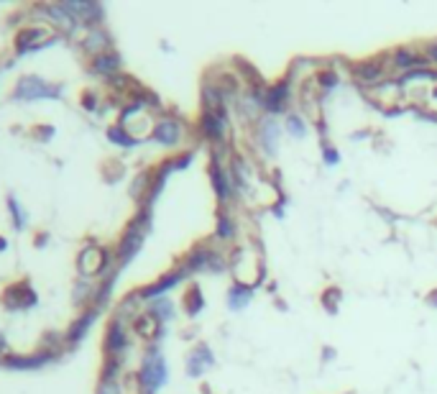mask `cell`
<instances>
[{"label":"cell","instance_id":"cell-33","mask_svg":"<svg viewBox=\"0 0 437 394\" xmlns=\"http://www.w3.org/2000/svg\"><path fill=\"white\" fill-rule=\"evenodd\" d=\"M317 131H320V136L325 139V136H327V126H325V120H317Z\"/></svg>","mask_w":437,"mask_h":394},{"label":"cell","instance_id":"cell-5","mask_svg":"<svg viewBox=\"0 0 437 394\" xmlns=\"http://www.w3.org/2000/svg\"><path fill=\"white\" fill-rule=\"evenodd\" d=\"M208 174H210V185H213V192H215L217 202L225 205V202L236 200L238 197V190H236V182H233V174H230V167L220 162L217 157L210 159L208 164Z\"/></svg>","mask_w":437,"mask_h":394},{"label":"cell","instance_id":"cell-28","mask_svg":"<svg viewBox=\"0 0 437 394\" xmlns=\"http://www.w3.org/2000/svg\"><path fill=\"white\" fill-rule=\"evenodd\" d=\"M322 305H325L327 313H338V305H341V290H338V287H330V290L322 295Z\"/></svg>","mask_w":437,"mask_h":394},{"label":"cell","instance_id":"cell-22","mask_svg":"<svg viewBox=\"0 0 437 394\" xmlns=\"http://www.w3.org/2000/svg\"><path fill=\"white\" fill-rule=\"evenodd\" d=\"M97 75H105V77H113L115 72L120 69V57L115 52H105V54H97L95 57V67H92Z\"/></svg>","mask_w":437,"mask_h":394},{"label":"cell","instance_id":"cell-24","mask_svg":"<svg viewBox=\"0 0 437 394\" xmlns=\"http://www.w3.org/2000/svg\"><path fill=\"white\" fill-rule=\"evenodd\" d=\"M108 139H110V141L115 143V146H120V149H134L136 143H138L134 139V136L128 134L126 128L120 126V123H118V126H110V128H108Z\"/></svg>","mask_w":437,"mask_h":394},{"label":"cell","instance_id":"cell-4","mask_svg":"<svg viewBox=\"0 0 437 394\" xmlns=\"http://www.w3.org/2000/svg\"><path fill=\"white\" fill-rule=\"evenodd\" d=\"M120 126L126 128L136 141H143V139H148V136H154L156 120L148 115V105H143L141 100H138V103H131L126 111H123Z\"/></svg>","mask_w":437,"mask_h":394},{"label":"cell","instance_id":"cell-31","mask_svg":"<svg viewBox=\"0 0 437 394\" xmlns=\"http://www.w3.org/2000/svg\"><path fill=\"white\" fill-rule=\"evenodd\" d=\"M97 394H120V387L115 379H103L100 387H97Z\"/></svg>","mask_w":437,"mask_h":394},{"label":"cell","instance_id":"cell-14","mask_svg":"<svg viewBox=\"0 0 437 394\" xmlns=\"http://www.w3.org/2000/svg\"><path fill=\"white\" fill-rule=\"evenodd\" d=\"M126 349H128L126 325H123V320L120 318H115L110 323V328H108V333H105V351H108V356L110 358H120Z\"/></svg>","mask_w":437,"mask_h":394},{"label":"cell","instance_id":"cell-19","mask_svg":"<svg viewBox=\"0 0 437 394\" xmlns=\"http://www.w3.org/2000/svg\"><path fill=\"white\" fill-rule=\"evenodd\" d=\"M236 236H238L236 218L230 216V213H225V210H220V213H217L215 238H217V241H222V244H230V241H236Z\"/></svg>","mask_w":437,"mask_h":394},{"label":"cell","instance_id":"cell-29","mask_svg":"<svg viewBox=\"0 0 437 394\" xmlns=\"http://www.w3.org/2000/svg\"><path fill=\"white\" fill-rule=\"evenodd\" d=\"M322 159H325L327 167H338V164H341V151L322 141Z\"/></svg>","mask_w":437,"mask_h":394},{"label":"cell","instance_id":"cell-34","mask_svg":"<svg viewBox=\"0 0 437 394\" xmlns=\"http://www.w3.org/2000/svg\"><path fill=\"white\" fill-rule=\"evenodd\" d=\"M0 349H3V335H0Z\"/></svg>","mask_w":437,"mask_h":394},{"label":"cell","instance_id":"cell-11","mask_svg":"<svg viewBox=\"0 0 437 394\" xmlns=\"http://www.w3.org/2000/svg\"><path fill=\"white\" fill-rule=\"evenodd\" d=\"M59 87H54L49 82L38 80V77H23L13 90V97L18 100H34V97H57Z\"/></svg>","mask_w":437,"mask_h":394},{"label":"cell","instance_id":"cell-30","mask_svg":"<svg viewBox=\"0 0 437 394\" xmlns=\"http://www.w3.org/2000/svg\"><path fill=\"white\" fill-rule=\"evenodd\" d=\"M192 159H194V151H182L179 157L171 159V164H174V171H177V169H187V167L192 164Z\"/></svg>","mask_w":437,"mask_h":394},{"label":"cell","instance_id":"cell-13","mask_svg":"<svg viewBox=\"0 0 437 394\" xmlns=\"http://www.w3.org/2000/svg\"><path fill=\"white\" fill-rule=\"evenodd\" d=\"M213 366H215V353H213L210 346L200 343V346H194V349L189 351V356H187V374H189V377L200 379V377H205V372H210Z\"/></svg>","mask_w":437,"mask_h":394},{"label":"cell","instance_id":"cell-17","mask_svg":"<svg viewBox=\"0 0 437 394\" xmlns=\"http://www.w3.org/2000/svg\"><path fill=\"white\" fill-rule=\"evenodd\" d=\"M253 300V287H245V284H230L228 290V310H233V313H241V310H245V307L251 305Z\"/></svg>","mask_w":437,"mask_h":394},{"label":"cell","instance_id":"cell-25","mask_svg":"<svg viewBox=\"0 0 437 394\" xmlns=\"http://www.w3.org/2000/svg\"><path fill=\"white\" fill-rule=\"evenodd\" d=\"M97 313H100V310H97V307H92V310H87V313L82 315V318L72 325V330H69V338H72V341H80L82 335H85L89 330V325L95 323Z\"/></svg>","mask_w":437,"mask_h":394},{"label":"cell","instance_id":"cell-10","mask_svg":"<svg viewBox=\"0 0 437 394\" xmlns=\"http://www.w3.org/2000/svg\"><path fill=\"white\" fill-rule=\"evenodd\" d=\"M187 279L185 269L182 267H174L169 269L166 274L162 276V279H156L154 284H148V287H143L141 292H138V297L141 300H159V297H166V292H171L177 284H182Z\"/></svg>","mask_w":437,"mask_h":394},{"label":"cell","instance_id":"cell-2","mask_svg":"<svg viewBox=\"0 0 437 394\" xmlns=\"http://www.w3.org/2000/svg\"><path fill=\"white\" fill-rule=\"evenodd\" d=\"M166 381H169V366H166V358H164L159 346H151V349L146 351V356H143L141 372H138L141 392L156 394Z\"/></svg>","mask_w":437,"mask_h":394},{"label":"cell","instance_id":"cell-1","mask_svg":"<svg viewBox=\"0 0 437 394\" xmlns=\"http://www.w3.org/2000/svg\"><path fill=\"white\" fill-rule=\"evenodd\" d=\"M228 269L233 272V282L236 284H245V287H259L266 276V267H264V259L261 253L251 246H236L228 256Z\"/></svg>","mask_w":437,"mask_h":394},{"label":"cell","instance_id":"cell-21","mask_svg":"<svg viewBox=\"0 0 437 394\" xmlns=\"http://www.w3.org/2000/svg\"><path fill=\"white\" fill-rule=\"evenodd\" d=\"M202 310H205V295L197 284H189V290L185 292V313L189 318H197Z\"/></svg>","mask_w":437,"mask_h":394},{"label":"cell","instance_id":"cell-8","mask_svg":"<svg viewBox=\"0 0 437 394\" xmlns=\"http://www.w3.org/2000/svg\"><path fill=\"white\" fill-rule=\"evenodd\" d=\"M389 57H376V59H366V62H356L353 67H350V72H353V77H356L361 85H366V87H376V85H381V82L386 80V69H389Z\"/></svg>","mask_w":437,"mask_h":394},{"label":"cell","instance_id":"cell-23","mask_svg":"<svg viewBox=\"0 0 437 394\" xmlns=\"http://www.w3.org/2000/svg\"><path fill=\"white\" fill-rule=\"evenodd\" d=\"M148 313L154 315L156 320H159V323H162V325H166V323H171V320H174V302H171L169 297H159V300H154V302H151V307H148Z\"/></svg>","mask_w":437,"mask_h":394},{"label":"cell","instance_id":"cell-6","mask_svg":"<svg viewBox=\"0 0 437 394\" xmlns=\"http://www.w3.org/2000/svg\"><path fill=\"white\" fill-rule=\"evenodd\" d=\"M292 103V82L289 80H276L274 85L264 87V115H282L289 113Z\"/></svg>","mask_w":437,"mask_h":394},{"label":"cell","instance_id":"cell-18","mask_svg":"<svg viewBox=\"0 0 437 394\" xmlns=\"http://www.w3.org/2000/svg\"><path fill=\"white\" fill-rule=\"evenodd\" d=\"M284 131H287L294 141H304V139L310 136V123H307V118H304L302 113L289 111L287 113V120H284Z\"/></svg>","mask_w":437,"mask_h":394},{"label":"cell","instance_id":"cell-3","mask_svg":"<svg viewBox=\"0 0 437 394\" xmlns=\"http://www.w3.org/2000/svg\"><path fill=\"white\" fill-rule=\"evenodd\" d=\"M253 131H256V146L261 149V154L266 159H274L279 154V146H282V134H284L282 123L274 115H261L256 120Z\"/></svg>","mask_w":437,"mask_h":394},{"label":"cell","instance_id":"cell-9","mask_svg":"<svg viewBox=\"0 0 437 394\" xmlns=\"http://www.w3.org/2000/svg\"><path fill=\"white\" fill-rule=\"evenodd\" d=\"M187 128L185 123L179 118H159L156 120V128H154V139L159 146H164V149H177L179 143H182V139H185Z\"/></svg>","mask_w":437,"mask_h":394},{"label":"cell","instance_id":"cell-26","mask_svg":"<svg viewBox=\"0 0 437 394\" xmlns=\"http://www.w3.org/2000/svg\"><path fill=\"white\" fill-rule=\"evenodd\" d=\"M41 34H44L41 29H26V31H21V34H18V38H15V46H18V52H29V49L38 46L36 41L41 38Z\"/></svg>","mask_w":437,"mask_h":394},{"label":"cell","instance_id":"cell-16","mask_svg":"<svg viewBox=\"0 0 437 394\" xmlns=\"http://www.w3.org/2000/svg\"><path fill=\"white\" fill-rule=\"evenodd\" d=\"M64 8L69 10L77 23H85V26H95L100 18H103V8L97 3H64Z\"/></svg>","mask_w":437,"mask_h":394},{"label":"cell","instance_id":"cell-12","mask_svg":"<svg viewBox=\"0 0 437 394\" xmlns=\"http://www.w3.org/2000/svg\"><path fill=\"white\" fill-rule=\"evenodd\" d=\"M389 59H392V64L396 69H401V72H415V69H424L430 67V62L424 59L422 52H417L415 46H396L392 54H389Z\"/></svg>","mask_w":437,"mask_h":394},{"label":"cell","instance_id":"cell-15","mask_svg":"<svg viewBox=\"0 0 437 394\" xmlns=\"http://www.w3.org/2000/svg\"><path fill=\"white\" fill-rule=\"evenodd\" d=\"M108 251L105 248H85V251L80 253V269H82V274H100L105 267H108Z\"/></svg>","mask_w":437,"mask_h":394},{"label":"cell","instance_id":"cell-20","mask_svg":"<svg viewBox=\"0 0 437 394\" xmlns=\"http://www.w3.org/2000/svg\"><path fill=\"white\" fill-rule=\"evenodd\" d=\"M134 328L138 330V335H143V338H148V341H151V338H162V335H164L162 333V323H159L154 315L148 313V310L134 320Z\"/></svg>","mask_w":437,"mask_h":394},{"label":"cell","instance_id":"cell-7","mask_svg":"<svg viewBox=\"0 0 437 394\" xmlns=\"http://www.w3.org/2000/svg\"><path fill=\"white\" fill-rule=\"evenodd\" d=\"M228 128H230V118H228V111H220V113H210V111H202L200 115V134L205 141L215 143V146H222L225 139H228Z\"/></svg>","mask_w":437,"mask_h":394},{"label":"cell","instance_id":"cell-27","mask_svg":"<svg viewBox=\"0 0 437 394\" xmlns=\"http://www.w3.org/2000/svg\"><path fill=\"white\" fill-rule=\"evenodd\" d=\"M315 82H317L320 87L325 90V92H333V90L338 87V75H335L333 69H322V72L315 77Z\"/></svg>","mask_w":437,"mask_h":394},{"label":"cell","instance_id":"cell-32","mask_svg":"<svg viewBox=\"0 0 437 394\" xmlns=\"http://www.w3.org/2000/svg\"><path fill=\"white\" fill-rule=\"evenodd\" d=\"M427 305L437 307V290H435V292H430V295H427Z\"/></svg>","mask_w":437,"mask_h":394}]
</instances>
